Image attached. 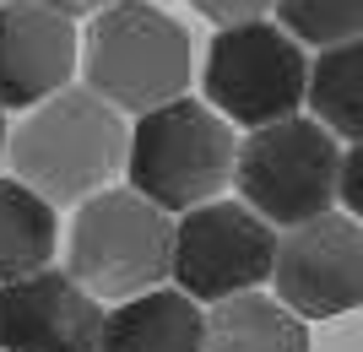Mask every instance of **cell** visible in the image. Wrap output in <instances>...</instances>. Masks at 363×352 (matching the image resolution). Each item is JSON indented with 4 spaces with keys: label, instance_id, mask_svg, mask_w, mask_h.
Wrapping results in <instances>:
<instances>
[{
    "label": "cell",
    "instance_id": "5",
    "mask_svg": "<svg viewBox=\"0 0 363 352\" xmlns=\"http://www.w3.org/2000/svg\"><path fill=\"white\" fill-rule=\"evenodd\" d=\"M233 184H239V200L260 222L293 233L331 212L336 184H342V147L320 120L293 114V120L250 130L239 141Z\"/></svg>",
    "mask_w": 363,
    "mask_h": 352
},
{
    "label": "cell",
    "instance_id": "20",
    "mask_svg": "<svg viewBox=\"0 0 363 352\" xmlns=\"http://www.w3.org/2000/svg\"><path fill=\"white\" fill-rule=\"evenodd\" d=\"M0 6H6V0H0Z\"/></svg>",
    "mask_w": 363,
    "mask_h": 352
},
{
    "label": "cell",
    "instance_id": "15",
    "mask_svg": "<svg viewBox=\"0 0 363 352\" xmlns=\"http://www.w3.org/2000/svg\"><path fill=\"white\" fill-rule=\"evenodd\" d=\"M277 16H282V33L315 49L363 38V0H277Z\"/></svg>",
    "mask_w": 363,
    "mask_h": 352
},
{
    "label": "cell",
    "instance_id": "10",
    "mask_svg": "<svg viewBox=\"0 0 363 352\" xmlns=\"http://www.w3.org/2000/svg\"><path fill=\"white\" fill-rule=\"evenodd\" d=\"M82 60L76 22L49 11L38 0H6L0 6V108H38L71 87Z\"/></svg>",
    "mask_w": 363,
    "mask_h": 352
},
{
    "label": "cell",
    "instance_id": "14",
    "mask_svg": "<svg viewBox=\"0 0 363 352\" xmlns=\"http://www.w3.org/2000/svg\"><path fill=\"white\" fill-rule=\"evenodd\" d=\"M309 108L331 136L363 141V38L336 49H320V60H309Z\"/></svg>",
    "mask_w": 363,
    "mask_h": 352
},
{
    "label": "cell",
    "instance_id": "18",
    "mask_svg": "<svg viewBox=\"0 0 363 352\" xmlns=\"http://www.w3.org/2000/svg\"><path fill=\"white\" fill-rule=\"evenodd\" d=\"M38 6H49V11H60L65 22H76V16H98V11H108V6H120V0H38Z\"/></svg>",
    "mask_w": 363,
    "mask_h": 352
},
{
    "label": "cell",
    "instance_id": "6",
    "mask_svg": "<svg viewBox=\"0 0 363 352\" xmlns=\"http://www.w3.org/2000/svg\"><path fill=\"white\" fill-rule=\"evenodd\" d=\"M206 103L228 125H244V130L293 120L309 103L303 44L277 22L217 28L212 49H206Z\"/></svg>",
    "mask_w": 363,
    "mask_h": 352
},
{
    "label": "cell",
    "instance_id": "8",
    "mask_svg": "<svg viewBox=\"0 0 363 352\" xmlns=\"http://www.w3.org/2000/svg\"><path fill=\"white\" fill-rule=\"evenodd\" d=\"M277 298L298 320H331L363 304V222L325 212L277 244Z\"/></svg>",
    "mask_w": 363,
    "mask_h": 352
},
{
    "label": "cell",
    "instance_id": "1",
    "mask_svg": "<svg viewBox=\"0 0 363 352\" xmlns=\"http://www.w3.org/2000/svg\"><path fill=\"white\" fill-rule=\"evenodd\" d=\"M125 157H130L125 114L104 103L92 87H65L60 98L38 103L33 114H22V125L6 141L11 179L38 190L49 206H65V200L82 206L114 190Z\"/></svg>",
    "mask_w": 363,
    "mask_h": 352
},
{
    "label": "cell",
    "instance_id": "16",
    "mask_svg": "<svg viewBox=\"0 0 363 352\" xmlns=\"http://www.w3.org/2000/svg\"><path fill=\"white\" fill-rule=\"evenodd\" d=\"M206 22L217 28H244V22H266V11H277V0H190Z\"/></svg>",
    "mask_w": 363,
    "mask_h": 352
},
{
    "label": "cell",
    "instance_id": "13",
    "mask_svg": "<svg viewBox=\"0 0 363 352\" xmlns=\"http://www.w3.org/2000/svg\"><path fill=\"white\" fill-rule=\"evenodd\" d=\"M60 244V217L22 179H0V288L49 271Z\"/></svg>",
    "mask_w": 363,
    "mask_h": 352
},
{
    "label": "cell",
    "instance_id": "4",
    "mask_svg": "<svg viewBox=\"0 0 363 352\" xmlns=\"http://www.w3.org/2000/svg\"><path fill=\"white\" fill-rule=\"evenodd\" d=\"M71 276L98 304H130L174 276V217L136 190H104L76 206Z\"/></svg>",
    "mask_w": 363,
    "mask_h": 352
},
{
    "label": "cell",
    "instance_id": "11",
    "mask_svg": "<svg viewBox=\"0 0 363 352\" xmlns=\"http://www.w3.org/2000/svg\"><path fill=\"white\" fill-rule=\"evenodd\" d=\"M98 352H206V314L179 288L141 293L104 314Z\"/></svg>",
    "mask_w": 363,
    "mask_h": 352
},
{
    "label": "cell",
    "instance_id": "19",
    "mask_svg": "<svg viewBox=\"0 0 363 352\" xmlns=\"http://www.w3.org/2000/svg\"><path fill=\"white\" fill-rule=\"evenodd\" d=\"M6 141H11V130H6V108H0V163H6Z\"/></svg>",
    "mask_w": 363,
    "mask_h": 352
},
{
    "label": "cell",
    "instance_id": "7",
    "mask_svg": "<svg viewBox=\"0 0 363 352\" xmlns=\"http://www.w3.org/2000/svg\"><path fill=\"white\" fill-rule=\"evenodd\" d=\"M277 228L260 222L244 200H212L174 222V276L184 298L196 304H228L272 282L277 271Z\"/></svg>",
    "mask_w": 363,
    "mask_h": 352
},
{
    "label": "cell",
    "instance_id": "12",
    "mask_svg": "<svg viewBox=\"0 0 363 352\" xmlns=\"http://www.w3.org/2000/svg\"><path fill=\"white\" fill-rule=\"evenodd\" d=\"M206 352H309V331L282 298L244 293L206 314Z\"/></svg>",
    "mask_w": 363,
    "mask_h": 352
},
{
    "label": "cell",
    "instance_id": "17",
    "mask_svg": "<svg viewBox=\"0 0 363 352\" xmlns=\"http://www.w3.org/2000/svg\"><path fill=\"white\" fill-rule=\"evenodd\" d=\"M336 200L347 206L352 222H363V141L352 152H342V184H336Z\"/></svg>",
    "mask_w": 363,
    "mask_h": 352
},
{
    "label": "cell",
    "instance_id": "3",
    "mask_svg": "<svg viewBox=\"0 0 363 352\" xmlns=\"http://www.w3.org/2000/svg\"><path fill=\"white\" fill-rule=\"evenodd\" d=\"M82 71L104 103L152 114L190 87V33L152 0H120L87 22Z\"/></svg>",
    "mask_w": 363,
    "mask_h": 352
},
{
    "label": "cell",
    "instance_id": "9",
    "mask_svg": "<svg viewBox=\"0 0 363 352\" xmlns=\"http://www.w3.org/2000/svg\"><path fill=\"white\" fill-rule=\"evenodd\" d=\"M104 304L71 271H38L0 288V352H98Z\"/></svg>",
    "mask_w": 363,
    "mask_h": 352
},
{
    "label": "cell",
    "instance_id": "2",
    "mask_svg": "<svg viewBox=\"0 0 363 352\" xmlns=\"http://www.w3.org/2000/svg\"><path fill=\"white\" fill-rule=\"evenodd\" d=\"M233 169H239V141H233V125L212 103L174 98L130 125L125 179L141 200H152L168 217L223 200V190L233 184Z\"/></svg>",
    "mask_w": 363,
    "mask_h": 352
}]
</instances>
